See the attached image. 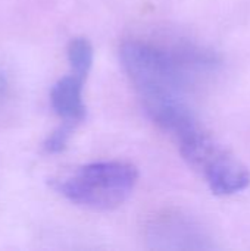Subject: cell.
<instances>
[{
	"label": "cell",
	"mask_w": 250,
	"mask_h": 251,
	"mask_svg": "<svg viewBox=\"0 0 250 251\" xmlns=\"http://www.w3.org/2000/svg\"><path fill=\"white\" fill-rule=\"evenodd\" d=\"M183 159L217 196H231L250 185V171L197 122L175 135Z\"/></svg>",
	"instance_id": "obj_3"
},
{
	"label": "cell",
	"mask_w": 250,
	"mask_h": 251,
	"mask_svg": "<svg viewBox=\"0 0 250 251\" xmlns=\"http://www.w3.org/2000/svg\"><path fill=\"white\" fill-rule=\"evenodd\" d=\"M4 91H6V79H4L3 74L0 72V99L3 97Z\"/></svg>",
	"instance_id": "obj_8"
},
{
	"label": "cell",
	"mask_w": 250,
	"mask_h": 251,
	"mask_svg": "<svg viewBox=\"0 0 250 251\" xmlns=\"http://www.w3.org/2000/svg\"><path fill=\"white\" fill-rule=\"evenodd\" d=\"M85 78L71 72L60 78L50 90V103L55 113L62 119V124L78 126L87 115L84 103Z\"/></svg>",
	"instance_id": "obj_5"
},
{
	"label": "cell",
	"mask_w": 250,
	"mask_h": 251,
	"mask_svg": "<svg viewBox=\"0 0 250 251\" xmlns=\"http://www.w3.org/2000/svg\"><path fill=\"white\" fill-rule=\"evenodd\" d=\"M77 128L72 126V125H66V124H62L59 128H56L47 138L46 141L43 143V149L46 153L49 154H57L60 151H63L69 141H71V137L74 135V131Z\"/></svg>",
	"instance_id": "obj_7"
},
{
	"label": "cell",
	"mask_w": 250,
	"mask_h": 251,
	"mask_svg": "<svg viewBox=\"0 0 250 251\" xmlns=\"http://www.w3.org/2000/svg\"><path fill=\"white\" fill-rule=\"evenodd\" d=\"M149 241L162 250H205L211 249L205 231L190 218L180 213H165L149 226Z\"/></svg>",
	"instance_id": "obj_4"
},
{
	"label": "cell",
	"mask_w": 250,
	"mask_h": 251,
	"mask_svg": "<svg viewBox=\"0 0 250 251\" xmlns=\"http://www.w3.org/2000/svg\"><path fill=\"white\" fill-rule=\"evenodd\" d=\"M66 53L71 65V72L87 79L94 62V51L91 43L84 37L72 38L68 44Z\"/></svg>",
	"instance_id": "obj_6"
},
{
	"label": "cell",
	"mask_w": 250,
	"mask_h": 251,
	"mask_svg": "<svg viewBox=\"0 0 250 251\" xmlns=\"http://www.w3.org/2000/svg\"><path fill=\"white\" fill-rule=\"evenodd\" d=\"M124 72L139 94L149 118L177 135L196 124L189 104L193 74L212 66L215 57L194 47H164L128 40L119 49Z\"/></svg>",
	"instance_id": "obj_1"
},
{
	"label": "cell",
	"mask_w": 250,
	"mask_h": 251,
	"mask_svg": "<svg viewBox=\"0 0 250 251\" xmlns=\"http://www.w3.org/2000/svg\"><path fill=\"white\" fill-rule=\"evenodd\" d=\"M137 181L139 172L134 165L112 160L80 166L57 178L53 188L77 206L108 212L127 201Z\"/></svg>",
	"instance_id": "obj_2"
}]
</instances>
